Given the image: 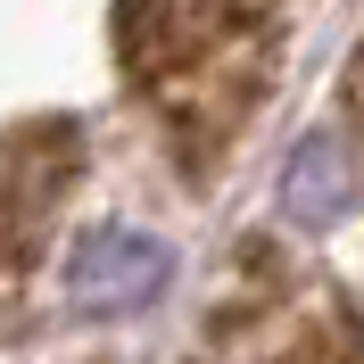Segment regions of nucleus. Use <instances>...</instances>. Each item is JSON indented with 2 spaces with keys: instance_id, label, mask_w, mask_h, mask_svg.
<instances>
[{
  "instance_id": "obj_3",
  "label": "nucleus",
  "mask_w": 364,
  "mask_h": 364,
  "mask_svg": "<svg viewBox=\"0 0 364 364\" xmlns=\"http://www.w3.org/2000/svg\"><path fill=\"white\" fill-rule=\"evenodd\" d=\"M158 290H166V240L158 232H100L67 265V298L83 315H133Z\"/></svg>"
},
{
  "instance_id": "obj_1",
  "label": "nucleus",
  "mask_w": 364,
  "mask_h": 364,
  "mask_svg": "<svg viewBox=\"0 0 364 364\" xmlns=\"http://www.w3.org/2000/svg\"><path fill=\"white\" fill-rule=\"evenodd\" d=\"M191 364H364V315L306 265H257L215 306Z\"/></svg>"
},
{
  "instance_id": "obj_2",
  "label": "nucleus",
  "mask_w": 364,
  "mask_h": 364,
  "mask_svg": "<svg viewBox=\"0 0 364 364\" xmlns=\"http://www.w3.org/2000/svg\"><path fill=\"white\" fill-rule=\"evenodd\" d=\"M75 174V133L67 124H33V133L0 141V306L25 290V265H33V240L58 215Z\"/></svg>"
},
{
  "instance_id": "obj_4",
  "label": "nucleus",
  "mask_w": 364,
  "mask_h": 364,
  "mask_svg": "<svg viewBox=\"0 0 364 364\" xmlns=\"http://www.w3.org/2000/svg\"><path fill=\"white\" fill-rule=\"evenodd\" d=\"M348 133L364 141V50H356V67H348Z\"/></svg>"
}]
</instances>
